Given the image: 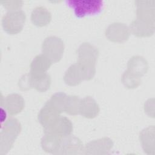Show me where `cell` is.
Listing matches in <instances>:
<instances>
[{
  "instance_id": "cell-10",
  "label": "cell",
  "mask_w": 155,
  "mask_h": 155,
  "mask_svg": "<svg viewBox=\"0 0 155 155\" xmlns=\"http://www.w3.org/2000/svg\"><path fill=\"white\" fill-rule=\"evenodd\" d=\"M61 112L47 102L41 109L38 115V119L44 130L52 125L61 116Z\"/></svg>"
},
{
  "instance_id": "cell-20",
  "label": "cell",
  "mask_w": 155,
  "mask_h": 155,
  "mask_svg": "<svg viewBox=\"0 0 155 155\" xmlns=\"http://www.w3.org/2000/svg\"><path fill=\"white\" fill-rule=\"evenodd\" d=\"M51 19L50 12L43 6L35 8L31 14V20L33 24L38 27H43L48 24Z\"/></svg>"
},
{
  "instance_id": "cell-7",
  "label": "cell",
  "mask_w": 155,
  "mask_h": 155,
  "mask_svg": "<svg viewBox=\"0 0 155 155\" xmlns=\"http://www.w3.org/2000/svg\"><path fill=\"white\" fill-rule=\"evenodd\" d=\"M136 19L155 25V1L154 0L136 1Z\"/></svg>"
},
{
  "instance_id": "cell-6",
  "label": "cell",
  "mask_w": 155,
  "mask_h": 155,
  "mask_svg": "<svg viewBox=\"0 0 155 155\" xmlns=\"http://www.w3.org/2000/svg\"><path fill=\"white\" fill-rule=\"evenodd\" d=\"M105 36L112 42L122 43L128 40L130 34V28L122 22H113L110 24L106 30Z\"/></svg>"
},
{
  "instance_id": "cell-1",
  "label": "cell",
  "mask_w": 155,
  "mask_h": 155,
  "mask_svg": "<svg viewBox=\"0 0 155 155\" xmlns=\"http://www.w3.org/2000/svg\"><path fill=\"white\" fill-rule=\"evenodd\" d=\"M77 63L82 68L85 80L93 79L96 73V64L99 55L98 50L88 42L82 43L77 50Z\"/></svg>"
},
{
  "instance_id": "cell-19",
  "label": "cell",
  "mask_w": 155,
  "mask_h": 155,
  "mask_svg": "<svg viewBox=\"0 0 155 155\" xmlns=\"http://www.w3.org/2000/svg\"><path fill=\"white\" fill-rule=\"evenodd\" d=\"M130 29L131 32L137 37H148L154 33L155 25L136 19L130 24Z\"/></svg>"
},
{
  "instance_id": "cell-18",
  "label": "cell",
  "mask_w": 155,
  "mask_h": 155,
  "mask_svg": "<svg viewBox=\"0 0 155 155\" xmlns=\"http://www.w3.org/2000/svg\"><path fill=\"white\" fill-rule=\"evenodd\" d=\"M144 152L148 154H154V127L149 126L143 129L139 135Z\"/></svg>"
},
{
  "instance_id": "cell-24",
  "label": "cell",
  "mask_w": 155,
  "mask_h": 155,
  "mask_svg": "<svg viewBox=\"0 0 155 155\" xmlns=\"http://www.w3.org/2000/svg\"><path fill=\"white\" fill-rule=\"evenodd\" d=\"M2 5L9 11L20 10L23 4L22 1H1Z\"/></svg>"
},
{
  "instance_id": "cell-14",
  "label": "cell",
  "mask_w": 155,
  "mask_h": 155,
  "mask_svg": "<svg viewBox=\"0 0 155 155\" xmlns=\"http://www.w3.org/2000/svg\"><path fill=\"white\" fill-rule=\"evenodd\" d=\"M100 111L99 105L91 96H86L81 99L79 105V114L82 116L92 119L96 117Z\"/></svg>"
},
{
  "instance_id": "cell-9",
  "label": "cell",
  "mask_w": 155,
  "mask_h": 155,
  "mask_svg": "<svg viewBox=\"0 0 155 155\" xmlns=\"http://www.w3.org/2000/svg\"><path fill=\"white\" fill-rule=\"evenodd\" d=\"M84 147L81 140L71 135L64 137L61 147L58 153L59 154H82Z\"/></svg>"
},
{
  "instance_id": "cell-11",
  "label": "cell",
  "mask_w": 155,
  "mask_h": 155,
  "mask_svg": "<svg viewBox=\"0 0 155 155\" xmlns=\"http://www.w3.org/2000/svg\"><path fill=\"white\" fill-rule=\"evenodd\" d=\"M73 131V124L66 117L60 116L50 127L44 129V133H53L62 137L70 135Z\"/></svg>"
},
{
  "instance_id": "cell-12",
  "label": "cell",
  "mask_w": 155,
  "mask_h": 155,
  "mask_svg": "<svg viewBox=\"0 0 155 155\" xmlns=\"http://www.w3.org/2000/svg\"><path fill=\"white\" fill-rule=\"evenodd\" d=\"M51 61L44 54L37 55L34 58L30 64V70L28 75L31 77H36L47 73L51 65Z\"/></svg>"
},
{
  "instance_id": "cell-8",
  "label": "cell",
  "mask_w": 155,
  "mask_h": 155,
  "mask_svg": "<svg viewBox=\"0 0 155 155\" xmlns=\"http://www.w3.org/2000/svg\"><path fill=\"white\" fill-rule=\"evenodd\" d=\"M113 146V142L109 137H104L92 140L84 147L85 154H107Z\"/></svg>"
},
{
  "instance_id": "cell-21",
  "label": "cell",
  "mask_w": 155,
  "mask_h": 155,
  "mask_svg": "<svg viewBox=\"0 0 155 155\" xmlns=\"http://www.w3.org/2000/svg\"><path fill=\"white\" fill-rule=\"evenodd\" d=\"M81 99L77 96H67L64 104V111L70 115L79 114Z\"/></svg>"
},
{
  "instance_id": "cell-13",
  "label": "cell",
  "mask_w": 155,
  "mask_h": 155,
  "mask_svg": "<svg viewBox=\"0 0 155 155\" xmlns=\"http://www.w3.org/2000/svg\"><path fill=\"white\" fill-rule=\"evenodd\" d=\"M148 64L147 60L140 56L131 57L127 63V71L130 73L141 78L148 71Z\"/></svg>"
},
{
  "instance_id": "cell-16",
  "label": "cell",
  "mask_w": 155,
  "mask_h": 155,
  "mask_svg": "<svg viewBox=\"0 0 155 155\" xmlns=\"http://www.w3.org/2000/svg\"><path fill=\"white\" fill-rule=\"evenodd\" d=\"M3 105L10 115H15L23 110L25 102L22 96L17 93H12L6 96Z\"/></svg>"
},
{
  "instance_id": "cell-23",
  "label": "cell",
  "mask_w": 155,
  "mask_h": 155,
  "mask_svg": "<svg viewBox=\"0 0 155 155\" xmlns=\"http://www.w3.org/2000/svg\"><path fill=\"white\" fill-rule=\"evenodd\" d=\"M67 95L63 92H58L53 94L47 101L48 104L53 106L61 113L64 111V104Z\"/></svg>"
},
{
  "instance_id": "cell-17",
  "label": "cell",
  "mask_w": 155,
  "mask_h": 155,
  "mask_svg": "<svg viewBox=\"0 0 155 155\" xmlns=\"http://www.w3.org/2000/svg\"><path fill=\"white\" fill-rule=\"evenodd\" d=\"M44 134L41 142L42 149L47 153L58 154L63 137L53 133Z\"/></svg>"
},
{
  "instance_id": "cell-5",
  "label": "cell",
  "mask_w": 155,
  "mask_h": 155,
  "mask_svg": "<svg viewBox=\"0 0 155 155\" xmlns=\"http://www.w3.org/2000/svg\"><path fill=\"white\" fill-rule=\"evenodd\" d=\"M68 5L74 9L78 18H83L99 13L102 8L103 2L100 0L67 1Z\"/></svg>"
},
{
  "instance_id": "cell-15",
  "label": "cell",
  "mask_w": 155,
  "mask_h": 155,
  "mask_svg": "<svg viewBox=\"0 0 155 155\" xmlns=\"http://www.w3.org/2000/svg\"><path fill=\"white\" fill-rule=\"evenodd\" d=\"M84 80H85L84 71L77 62L70 65L64 76V82L70 86H76Z\"/></svg>"
},
{
  "instance_id": "cell-2",
  "label": "cell",
  "mask_w": 155,
  "mask_h": 155,
  "mask_svg": "<svg viewBox=\"0 0 155 155\" xmlns=\"http://www.w3.org/2000/svg\"><path fill=\"white\" fill-rule=\"evenodd\" d=\"M21 125L16 118H9L4 124L0 134V154H5L20 133Z\"/></svg>"
},
{
  "instance_id": "cell-4",
  "label": "cell",
  "mask_w": 155,
  "mask_h": 155,
  "mask_svg": "<svg viewBox=\"0 0 155 155\" xmlns=\"http://www.w3.org/2000/svg\"><path fill=\"white\" fill-rule=\"evenodd\" d=\"M64 51V44L62 40L55 36L47 37L42 44V51L52 63L61 60Z\"/></svg>"
},
{
  "instance_id": "cell-3",
  "label": "cell",
  "mask_w": 155,
  "mask_h": 155,
  "mask_svg": "<svg viewBox=\"0 0 155 155\" xmlns=\"http://www.w3.org/2000/svg\"><path fill=\"white\" fill-rule=\"evenodd\" d=\"M26 16L21 10L8 11L2 19V27L8 34L16 35L23 28Z\"/></svg>"
},
{
  "instance_id": "cell-22",
  "label": "cell",
  "mask_w": 155,
  "mask_h": 155,
  "mask_svg": "<svg viewBox=\"0 0 155 155\" xmlns=\"http://www.w3.org/2000/svg\"><path fill=\"white\" fill-rule=\"evenodd\" d=\"M121 81L127 88L133 89L137 88L140 84L141 78L134 76L126 70L122 76Z\"/></svg>"
}]
</instances>
